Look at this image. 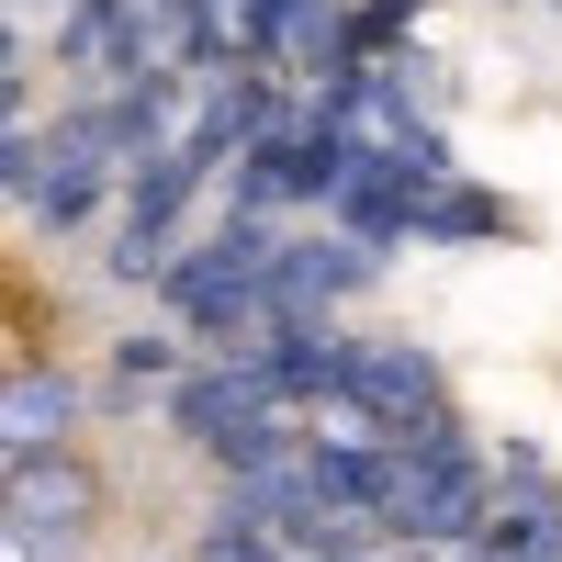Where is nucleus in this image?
<instances>
[{"label":"nucleus","mask_w":562,"mask_h":562,"mask_svg":"<svg viewBox=\"0 0 562 562\" xmlns=\"http://www.w3.org/2000/svg\"><path fill=\"white\" fill-rule=\"evenodd\" d=\"M484 529H495V461L461 439V405H450L405 450H383L371 540H383V551H484Z\"/></svg>","instance_id":"nucleus-1"},{"label":"nucleus","mask_w":562,"mask_h":562,"mask_svg":"<svg viewBox=\"0 0 562 562\" xmlns=\"http://www.w3.org/2000/svg\"><path fill=\"white\" fill-rule=\"evenodd\" d=\"M102 203H124V169H113L102 147H90V124H79V113L57 102V124L34 135V192H23L12 214L34 225L45 248H68V237H79V225L102 214Z\"/></svg>","instance_id":"nucleus-2"},{"label":"nucleus","mask_w":562,"mask_h":562,"mask_svg":"<svg viewBox=\"0 0 562 562\" xmlns=\"http://www.w3.org/2000/svg\"><path fill=\"white\" fill-rule=\"evenodd\" d=\"M90 529H102V473L79 450L12 461V562H68Z\"/></svg>","instance_id":"nucleus-3"},{"label":"nucleus","mask_w":562,"mask_h":562,"mask_svg":"<svg viewBox=\"0 0 562 562\" xmlns=\"http://www.w3.org/2000/svg\"><path fill=\"white\" fill-rule=\"evenodd\" d=\"M371 259L360 237H338V225H315V237H281V259H270V281H259V304H270V326H338V304L349 293H371Z\"/></svg>","instance_id":"nucleus-4"},{"label":"nucleus","mask_w":562,"mask_h":562,"mask_svg":"<svg viewBox=\"0 0 562 562\" xmlns=\"http://www.w3.org/2000/svg\"><path fill=\"white\" fill-rule=\"evenodd\" d=\"M349 360H360L349 326H270V338H259L237 371H248V383H259L281 416H326V405L349 394Z\"/></svg>","instance_id":"nucleus-5"},{"label":"nucleus","mask_w":562,"mask_h":562,"mask_svg":"<svg viewBox=\"0 0 562 562\" xmlns=\"http://www.w3.org/2000/svg\"><path fill=\"white\" fill-rule=\"evenodd\" d=\"M79 416H90V383H79L68 360L23 349V360H12V394H0V450H12V461L79 450Z\"/></svg>","instance_id":"nucleus-6"},{"label":"nucleus","mask_w":562,"mask_h":562,"mask_svg":"<svg viewBox=\"0 0 562 562\" xmlns=\"http://www.w3.org/2000/svg\"><path fill=\"white\" fill-rule=\"evenodd\" d=\"M57 68L79 90H124L135 79V0H57Z\"/></svg>","instance_id":"nucleus-7"},{"label":"nucleus","mask_w":562,"mask_h":562,"mask_svg":"<svg viewBox=\"0 0 562 562\" xmlns=\"http://www.w3.org/2000/svg\"><path fill=\"white\" fill-rule=\"evenodd\" d=\"M248 416H270V394L248 383L237 360H192V383L169 394V439H192V450H214V439H237Z\"/></svg>","instance_id":"nucleus-8"},{"label":"nucleus","mask_w":562,"mask_h":562,"mask_svg":"<svg viewBox=\"0 0 562 562\" xmlns=\"http://www.w3.org/2000/svg\"><path fill=\"white\" fill-rule=\"evenodd\" d=\"M484 237H518L506 192H484V180H450V192H428V214H416V248H484Z\"/></svg>","instance_id":"nucleus-9"},{"label":"nucleus","mask_w":562,"mask_h":562,"mask_svg":"<svg viewBox=\"0 0 562 562\" xmlns=\"http://www.w3.org/2000/svg\"><path fill=\"white\" fill-rule=\"evenodd\" d=\"M192 562H293V540H281V529L259 518V506H248L237 484H225V495L203 506V540H192Z\"/></svg>","instance_id":"nucleus-10"},{"label":"nucleus","mask_w":562,"mask_h":562,"mask_svg":"<svg viewBox=\"0 0 562 562\" xmlns=\"http://www.w3.org/2000/svg\"><path fill=\"white\" fill-rule=\"evenodd\" d=\"M416 23H428V0H360V12H349V79L416 57Z\"/></svg>","instance_id":"nucleus-11"},{"label":"nucleus","mask_w":562,"mask_h":562,"mask_svg":"<svg viewBox=\"0 0 562 562\" xmlns=\"http://www.w3.org/2000/svg\"><path fill=\"white\" fill-rule=\"evenodd\" d=\"M147 383H192V349H180V338H158V326H135V338H113V394L102 405H135V394H147Z\"/></svg>","instance_id":"nucleus-12"},{"label":"nucleus","mask_w":562,"mask_h":562,"mask_svg":"<svg viewBox=\"0 0 562 562\" xmlns=\"http://www.w3.org/2000/svg\"><path fill=\"white\" fill-rule=\"evenodd\" d=\"M371 562H484V551H371Z\"/></svg>","instance_id":"nucleus-13"}]
</instances>
